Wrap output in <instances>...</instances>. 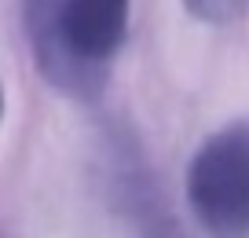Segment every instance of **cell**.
Here are the masks:
<instances>
[{
    "label": "cell",
    "mask_w": 249,
    "mask_h": 238,
    "mask_svg": "<svg viewBox=\"0 0 249 238\" xmlns=\"http://www.w3.org/2000/svg\"><path fill=\"white\" fill-rule=\"evenodd\" d=\"M132 0H22V26L44 81L92 99L103 70L128 37Z\"/></svg>",
    "instance_id": "cell-1"
},
{
    "label": "cell",
    "mask_w": 249,
    "mask_h": 238,
    "mask_svg": "<svg viewBox=\"0 0 249 238\" xmlns=\"http://www.w3.org/2000/svg\"><path fill=\"white\" fill-rule=\"evenodd\" d=\"M183 8H187V15H195L198 22L227 26V22H238L249 11V0H183Z\"/></svg>",
    "instance_id": "cell-3"
},
{
    "label": "cell",
    "mask_w": 249,
    "mask_h": 238,
    "mask_svg": "<svg viewBox=\"0 0 249 238\" xmlns=\"http://www.w3.org/2000/svg\"><path fill=\"white\" fill-rule=\"evenodd\" d=\"M187 205L209 235H249V121L216 128L187 165Z\"/></svg>",
    "instance_id": "cell-2"
},
{
    "label": "cell",
    "mask_w": 249,
    "mask_h": 238,
    "mask_svg": "<svg viewBox=\"0 0 249 238\" xmlns=\"http://www.w3.org/2000/svg\"><path fill=\"white\" fill-rule=\"evenodd\" d=\"M0 117H4V88H0Z\"/></svg>",
    "instance_id": "cell-4"
}]
</instances>
